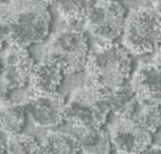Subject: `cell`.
Segmentation results:
<instances>
[{
    "label": "cell",
    "mask_w": 161,
    "mask_h": 154,
    "mask_svg": "<svg viewBox=\"0 0 161 154\" xmlns=\"http://www.w3.org/2000/svg\"><path fill=\"white\" fill-rule=\"evenodd\" d=\"M86 82L113 91L127 84L133 71L131 55L122 44L105 42L89 52L85 65Z\"/></svg>",
    "instance_id": "cell-1"
},
{
    "label": "cell",
    "mask_w": 161,
    "mask_h": 154,
    "mask_svg": "<svg viewBox=\"0 0 161 154\" xmlns=\"http://www.w3.org/2000/svg\"><path fill=\"white\" fill-rule=\"evenodd\" d=\"M11 19L7 41L19 47H30L44 42L50 36V8L40 0H11Z\"/></svg>",
    "instance_id": "cell-2"
},
{
    "label": "cell",
    "mask_w": 161,
    "mask_h": 154,
    "mask_svg": "<svg viewBox=\"0 0 161 154\" xmlns=\"http://www.w3.org/2000/svg\"><path fill=\"white\" fill-rule=\"evenodd\" d=\"M110 92L85 81L65 102L64 122L74 129H103L110 115Z\"/></svg>",
    "instance_id": "cell-3"
},
{
    "label": "cell",
    "mask_w": 161,
    "mask_h": 154,
    "mask_svg": "<svg viewBox=\"0 0 161 154\" xmlns=\"http://www.w3.org/2000/svg\"><path fill=\"white\" fill-rule=\"evenodd\" d=\"M123 47L131 54L154 52L161 44V11L153 6H140L126 16Z\"/></svg>",
    "instance_id": "cell-4"
},
{
    "label": "cell",
    "mask_w": 161,
    "mask_h": 154,
    "mask_svg": "<svg viewBox=\"0 0 161 154\" xmlns=\"http://www.w3.org/2000/svg\"><path fill=\"white\" fill-rule=\"evenodd\" d=\"M91 45L83 31L67 28L51 38L45 51L44 62L57 67L64 75H72L85 69Z\"/></svg>",
    "instance_id": "cell-5"
},
{
    "label": "cell",
    "mask_w": 161,
    "mask_h": 154,
    "mask_svg": "<svg viewBox=\"0 0 161 154\" xmlns=\"http://www.w3.org/2000/svg\"><path fill=\"white\" fill-rule=\"evenodd\" d=\"M126 8L119 0H96L85 17L88 30L105 42H113L122 37Z\"/></svg>",
    "instance_id": "cell-6"
},
{
    "label": "cell",
    "mask_w": 161,
    "mask_h": 154,
    "mask_svg": "<svg viewBox=\"0 0 161 154\" xmlns=\"http://www.w3.org/2000/svg\"><path fill=\"white\" fill-rule=\"evenodd\" d=\"M112 147L120 154H143L153 144V135L133 120L116 118L108 129Z\"/></svg>",
    "instance_id": "cell-7"
},
{
    "label": "cell",
    "mask_w": 161,
    "mask_h": 154,
    "mask_svg": "<svg viewBox=\"0 0 161 154\" xmlns=\"http://www.w3.org/2000/svg\"><path fill=\"white\" fill-rule=\"evenodd\" d=\"M64 95H31L25 99L24 109L25 115L33 120L38 127H57L64 123V109H65Z\"/></svg>",
    "instance_id": "cell-8"
},
{
    "label": "cell",
    "mask_w": 161,
    "mask_h": 154,
    "mask_svg": "<svg viewBox=\"0 0 161 154\" xmlns=\"http://www.w3.org/2000/svg\"><path fill=\"white\" fill-rule=\"evenodd\" d=\"M129 85L139 103L161 106V68L153 62L140 65Z\"/></svg>",
    "instance_id": "cell-9"
},
{
    "label": "cell",
    "mask_w": 161,
    "mask_h": 154,
    "mask_svg": "<svg viewBox=\"0 0 161 154\" xmlns=\"http://www.w3.org/2000/svg\"><path fill=\"white\" fill-rule=\"evenodd\" d=\"M64 81V74L57 67L47 62L36 64L30 74L28 85L31 86L33 95H54L58 93Z\"/></svg>",
    "instance_id": "cell-10"
},
{
    "label": "cell",
    "mask_w": 161,
    "mask_h": 154,
    "mask_svg": "<svg viewBox=\"0 0 161 154\" xmlns=\"http://www.w3.org/2000/svg\"><path fill=\"white\" fill-rule=\"evenodd\" d=\"M82 154H112V143L108 132L103 129H74Z\"/></svg>",
    "instance_id": "cell-11"
},
{
    "label": "cell",
    "mask_w": 161,
    "mask_h": 154,
    "mask_svg": "<svg viewBox=\"0 0 161 154\" xmlns=\"http://www.w3.org/2000/svg\"><path fill=\"white\" fill-rule=\"evenodd\" d=\"M109 105H110V113H113L116 118L131 120L136 115L140 103L127 82L123 86H119L112 91L110 96H109Z\"/></svg>",
    "instance_id": "cell-12"
},
{
    "label": "cell",
    "mask_w": 161,
    "mask_h": 154,
    "mask_svg": "<svg viewBox=\"0 0 161 154\" xmlns=\"http://www.w3.org/2000/svg\"><path fill=\"white\" fill-rule=\"evenodd\" d=\"M42 154H80L75 136L69 132L51 130L41 143Z\"/></svg>",
    "instance_id": "cell-13"
},
{
    "label": "cell",
    "mask_w": 161,
    "mask_h": 154,
    "mask_svg": "<svg viewBox=\"0 0 161 154\" xmlns=\"http://www.w3.org/2000/svg\"><path fill=\"white\" fill-rule=\"evenodd\" d=\"M25 109L23 103L11 102L0 107V130L7 136L21 133L25 124Z\"/></svg>",
    "instance_id": "cell-14"
},
{
    "label": "cell",
    "mask_w": 161,
    "mask_h": 154,
    "mask_svg": "<svg viewBox=\"0 0 161 154\" xmlns=\"http://www.w3.org/2000/svg\"><path fill=\"white\" fill-rule=\"evenodd\" d=\"M2 64L3 68H16V69H20L23 72L31 74L36 62H34L33 57L28 52L27 48L10 44L3 54Z\"/></svg>",
    "instance_id": "cell-15"
},
{
    "label": "cell",
    "mask_w": 161,
    "mask_h": 154,
    "mask_svg": "<svg viewBox=\"0 0 161 154\" xmlns=\"http://www.w3.org/2000/svg\"><path fill=\"white\" fill-rule=\"evenodd\" d=\"M92 3V0H58L57 10L59 16L72 27L74 24L85 20Z\"/></svg>",
    "instance_id": "cell-16"
},
{
    "label": "cell",
    "mask_w": 161,
    "mask_h": 154,
    "mask_svg": "<svg viewBox=\"0 0 161 154\" xmlns=\"http://www.w3.org/2000/svg\"><path fill=\"white\" fill-rule=\"evenodd\" d=\"M131 120L150 135H154L161 129V106H150V105L140 103Z\"/></svg>",
    "instance_id": "cell-17"
},
{
    "label": "cell",
    "mask_w": 161,
    "mask_h": 154,
    "mask_svg": "<svg viewBox=\"0 0 161 154\" xmlns=\"http://www.w3.org/2000/svg\"><path fill=\"white\" fill-rule=\"evenodd\" d=\"M6 150L7 154H42L41 144L28 135H19L8 136L6 141Z\"/></svg>",
    "instance_id": "cell-18"
},
{
    "label": "cell",
    "mask_w": 161,
    "mask_h": 154,
    "mask_svg": "<svg viewBox=\"0 0 161 154\" xmlns=\"http://www.w3.org/2000/svg\"><path fill=\"white\" fill-rule=\"evenodd\" d=\"M11 96V91L6 86V84L0 79V102H8Z\"/></svg>",
    "instance_id": "cell-19"
},
{
    "label": "cell",
    "mask_w": 161,
    "mask_h": 154,
    "mask_svg": "<svg viewBox=\"0 0 161 154\" xmlns=\"http://www.w3.org/2000/svg\"><path fill=\"white\" fill-rule=\"evenodd\" d=\"M153 64L157 65L158 68H161V44L157 47V50L153 54Z\"/></svg>",
    "instance_id": "cell-20"
},
{
    "label": "cell",
    "mask_w": 161,
    "mask_h": 154,
    "mask_svg": "<svg viewBox=\"0 0 161 154\" xmlns=\"http://www.w3.org/2000/svg\"><path fill=\"white\" fill-rule=\"evenodd\" d=\"M143 154H161V144H151Z\"/></svg>",
    "instance_id": "cell-21"
},
{
    "label": "cell",
    "mask_w": 161,
    "mask_h": 154,
    "mask_svg": "<svg viewBox=\"0 0 161 154\" xmlns=\"http://www.w3.org/2000/svg\"><path fill=\"white\" fill-rule=\"evenodd\" d=\"M0 154H7V150H6V141L3 139H0Z\"/></svg>",
    "instance_id": "cell-22"
},
{
    "label": "cell",
    "mask_w": 161,
    "mask_h": 154,
    "mask_svg": "<svg viewBox=\"0 0 161 154\" xmlns=\"http://www.w3.org/2000/svg\"><path fill=\"white\" fill-rule=\"evenodd\" d=\"M40 2H41L44 6H47V7H50V6L57 4V2H58V0H40Z\"/></svg>",
    "instance_id": "cell-23"
},
{
    "label": "cell",
    "mask_w": 161,
    "mask_h": 154,
    "mask_svg": "<svg viewBox=\"0 0 161 154\" xmlns=\"http://www.w3.org/2000/svg\"><path fill=\"white\" fill-rule=\"evenodd\" d=\"M151 3H153V7H156L157 10L161 11V0H150Z\"/></svg>",
    "instance_id": "cell-24"
},
{
    "label": "cell",
    "mask_w": 161,
    "mask_h": 154,
    "mask_svg": "<svg viewBox=\"0 0 161 154\" xmlns=\"http://www.w3.org/2000/svg\"><path fill=\"white\" fill-rule=\"evenodd\" d=\"M11 0H0V4H4V3H10Z\"/></svg>",
    "instance_id": "cell-25"
},
{
    "label": "cell",
    "mask_w": 161,
    "mask_h": 154,
    "mask_svg": "<svg viewBox=\"0 0 161 154\" xmlns=\"http://www.w3.org/2000/svg\"><path fill=\"white\" fill-rule=\"evenodd\" d=\"M3 45H4V42H3L2 40H0V52H2V51H3Z\"/></svg>",
    "instance_id": "cell-26"
},
{
    "label": "cell",
    "mask_w": 161,
    "mask_h": 154,
    "mask_svg": "<svg viewBox=\"0 0 161 154\" xmlns=\"http://www.w3.org/2000/svg\"><path fill=\"white\" fill-rule=\"evenodd\" d=\"M2 69H3V64H2V59H0V72H2Z\"/></svg>",
    "instance_id": "cell-27"
},
{
    "label": "cell",
    "mask_w": 161,
    "mask_h": 154,
    "mask_svg": "<svg viewBox=\"0 0 161 154\" xmlns=\"http://www.w3.org/2000/svg\"><path fill=\"white\" fill-rule=\"evenodd\" d=\"M119 2H120V0H119Z\"/></svg>",
    "instance_id": "cell-28"
}]
</instances>
